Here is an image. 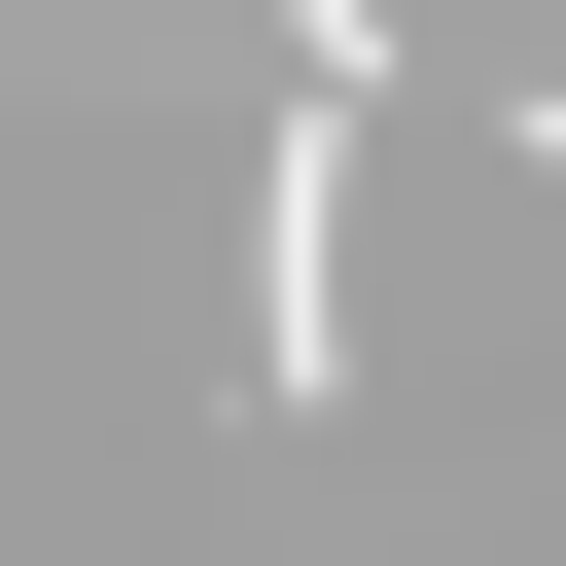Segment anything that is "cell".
<instances>
[{
  "instance_id": "1",
  "label": "cell",
  "mask_w": 566,
  "mask_h": 566,
  "mask_svg": "<svg viewBox=\"0 0 566 566\" xmlns=\"http://www.w3.org/2000/svg\"><path fill=\"white\" fill-rule=\"evenodd\" d=\"M248 424H318L354 389V106H283V177H248V354H212Z\"/></svg>"
}]
</instances>
